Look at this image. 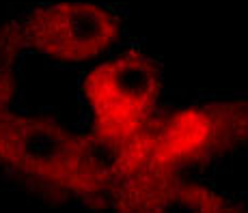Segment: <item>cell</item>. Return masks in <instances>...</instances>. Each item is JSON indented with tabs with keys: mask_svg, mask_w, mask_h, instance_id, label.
Returning a JSON list of instances; mask_svg holds the SVG:
<instances>
[{
	"mask_svg": "<svg viewBox=\"0 0 248 213\" xmlns=\"http://www.w3.org/2000/svg\"><path fill=\"white\" fill-rule=\"evenodd\" d=\"M0 170L41 198L110 209L112 166L106 151L84 127L24 103L0 106Z\"/></svg>",
	"mask_w": 248,
	"mask_h": 213,
	"instance_id": "1",
	"label": "cell"
},
{
	"mask_svg": "<svg viewBox=\"0 0 248 213\" xmlns=\"http://www.w3.org/2000/svg\"><path fill=\"white\" fill-rule=\"evenodd\" d=\"M248 142V99H212L160 110L155 118L112 155L114 174L138 166L197 172Z\"/></svg>",
	"mask_w": 248,
	"mask_h": 213,
	"instance_id": "2",
	"label": "cell"
},
{
	"mask_svg": "<svg viewBox=\"0 0 248 213\" xmlns=\"http://www.w3.org/2000/svg\"><path fill=\"white\" fill-rule=\"evenodd\" d=\"M162 95L160 60L138 45H121L80 73L84 129L112 159L162 110Z\"/></svg>",
	"mask_w": 248,
	"mask_h": 213,
	"instance_id": "3",
	"label": "cell"
},
{
	"mask_svg": "<svg viewBox=\"0 0 248 213\" xmlns=\"http://www.w3.org/2000/svg\"><path fill=\"white\" fill-rule=\"evenodd\" d=\"M17 24L26 54L67 69H87L125 41L121 13L93 0L35 4Z\"/></svg>",
	"mask_w": 248,
	"mask_h": 213,
	"instance_id": "4",
	"label": "cell"
},
{
	"mask_svg": "<svg viewBox=\"0 0 248 213\" xmlns=\"http://www.w3.org/2000/svg\"><path fill=\"white\" fill-rule=\"evenodd\" d=\"M110 209L114 213H248L244 202L194 172H170L149 166L114 174Z\"/></svg>",
	"mask_w": 248,
	"mask_h": 213,
	"instance_id": "5",
	"label": "cell"
}]
</instances>
